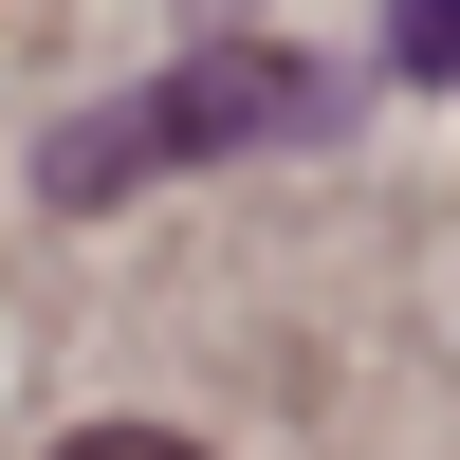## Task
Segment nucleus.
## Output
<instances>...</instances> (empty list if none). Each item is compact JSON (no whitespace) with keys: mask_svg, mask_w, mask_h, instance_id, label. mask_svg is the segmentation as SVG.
Instances as JSON below:
<instances>
[{"mask_svg":"<svg viewBox=\"0 0 460 460\" xmlns=\"http://www.w3.org/2000/svg\"><path fill=\"white\" fill-rule=\"evenodd\" d=\"M332 74L314 56H277V37H203V56H166V74H129V93H93L56 147H37V203L56 221H111V203H147V184H184V166H240V147H314L332 129Z\"/></svg>","mask_w":460,"mask_h":460,"instance_id":"f257e3e1","label":"nucleus"},{"mask_svg":"<svg viewBox=\"0 0 460 460\" xmlns=\"http://www.w3.org/2000/svg\"><path fill=\"white\" fill-rule=\"evenodd\" d=\"M387 56L405 74H460V0H387Z\"/></svg>","mask_w":460,"mask_h":460,"instance_id":"f03ea898","label":"nucleus"},{"mask_svg":"<svg viewBox=\"0 0 460 460\" xmlns=\"http://www.w3.org/2000/svg\"><path fill=\"white\" fill-rule=\"evenodd\" d=\"M37 460H203L184 424H74V442H37Z\"/></svg>","mask_w":460,"mask_h":460,"instance_id":"7ed1b4c3","label":"nucleus"}]
</instances>
